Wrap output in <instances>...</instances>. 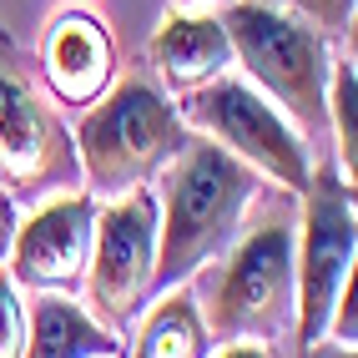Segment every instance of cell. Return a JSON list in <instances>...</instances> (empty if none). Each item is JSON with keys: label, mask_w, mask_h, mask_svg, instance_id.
I'll return each instance as SVG.
<instances>
[{"label": "cell", "mask_w": 358, "mask_h": 358, "mask_svg": "<svg viewBox=\"0 0 358 358\" xmlns=\"http://www.w3.org/2000/svg\"><path fill=\"white\" fill-rule=\"evenodd\" d=\"M166 197L157 207V268H152V298L172 282H187L207 257L227 252L243 212L252 207L262 172L232 157L222 141L192 136L166 162Z\"/></svg>", "instance_id": "obj_1"}, {"label": "cell", "mask_w": 358, "mask_h": 358, "mask_svg": "<svg viewBox=\"0 0 358 358\" xmlns=\"http://www.w3.org/2000/svg\"><path fill=\"white\" fill-rule=\"evenodd\" d=\"M71 136H76V162L91 197H122L131 187H147L192 141L172 96L141 71L116 91H101Z\"/></svg>", "instance_id": "obj_2"}, {"label": "cell", "mask_w": 358, "mask_h": 358, "mask_svg": "<svg viewBox=\"0 0 358 358\" xmlns=\"http://www.w3.org/2000/svg\"><path fill=\"white\" fill-rule=\"evenodd\" d=\"M232 41V61L248 66L257 86L303 131L328 127V36L273 0H232L217 15Z\"/></svg>", "instance_id": "obj_3"}, {"label": "cell", "mask_w": 358, "mask_h": 358, "mask_svg": "<svg viewBox=\"0 0 358 358\" xmlns=\"http://www.w3.org/2000/svg\"><path fill=\"white\" fill-rule=\"evenodd\" d=\"M76 182H81L76 136L45 106L20 45L0 26V192L41 197Z\"/></svg>", "instance_id": "obj_4"}, {"label": "cell", "mask_w": 358, "mask_h": 358, "mask_svg": "<svg viewBox=\"0 0 358 358\" xmlns=\"http://www.w3.org/2000/svg\"><path fill=\"white\" fill-rule=\"evenodd\" d=\"M298 273H293V227L273 222L232 248L217 282L207 338L217 343H282L293 338Z\"/></svg>", "instance_id": "obj_5"}, {"label": "cell", "mask_w": 358, "mask_h": 358, "mask_svg": "<svg viewBox=\"0 0 358 358\" xmlns=\"http://www.w3.org/2000/svg\"><path fill=\"white\" fill-rule=\"evenodd\" d=\"M303 257H293L298 273V308H293V343L318 348L328 338V313L338 303V288L353 278L358 257V217H353V182H343L338 166L308 172L303 187Z\"/></svg>", "instance_id": "obj_6"}, {"label": "cell", "mask_w": 358, "mask_h": 358, "mask_svg": "<svg viewBox=\"0 0 358 358\" xmlns=\"http://www.w3.org/2000/svg\"><path fill=\"white\" fill-rule=\"evenodd\" d=\"M152 268H157V197L147 187L106 197V212H96V227H91L81 282L91 313L122 338L152 298Z\"/></svg>", "instance_id": "obj_7"}, {"label": "cell", "mask_w": 358, "mask_h": 358, "mask_svg": "<svg viewBox=\"0 0 358 358\" xmlns=\"http://www.w3.org/2000/svg\"><path fill=\"white\" fill-rule=\"evenodd\" d=\"M187 116H192L197 131L222 141V147L232 157H243L248 166L268 172L278 187H288V192H303L308 187V172H313V166H308L303 136L282 122L248 81L227 76V71L212 76L207 86L187 91Z\"/></svg>", "instance_id": "obj_8"}, {"label": "cell", "mask_w": 358, "mask_h": 358, "mask_svg": "<svg viewBox=\"0 0 358 358\" xmlns=\"http://www.w3.org/2000/svg\"><path fill=\"white\" fill-rule=\"evenodd\" d=\"M91 227H96V197L91 192H61L36 207L26 227L10 232V278L31 293H76L86 278Z\"/></svg>", "instance_id": "obj_9"}, {"label": "cell", "mask_w": 358, "mask_h": 358, "mask_svg": "<svg viewBox=\"0 0 358 358\" xmlns=\"http://www.w3.org/2000/svg\"><path fill=\"white\" fill-rule=\"evenodd\" d=\"M41 81L51 86V96L61 106H91L101 91L116 81V41L101 26V15H91L81 6H66L45 20V36H41Z\"/></svg>", "instance_id": "obj_10"}, {"label": "cell", "mask_w": 358, "mask_h": 358, "mask_svg": "<svg viewBox=\"0 0 358 358\" xmlns=\"http://www.w3.org/2000/svg\"><path fill=\"white\" fill-rule=\"evenodd\" d=\"M147 51H152L157 76L166 81V91H177V96L207 86L212 76H222L232 66V41L222 31V20L207 15V10H192V6L166 10Z\"/></svg>", "instance_id": "obj_11"}, {"label": "cell", "mask_w": 358, "mask_h": 358, "mask_svg": "<svg viewBox=\"0 0 358 358\" xmlns=\"http://www.w3.org/2000/svg\"><path fill=\"white\" fill-rule=\"evenodd\" d=\"M20 353L31 358H116L127 353V338L111 333L101 318H91L71 293H41L31 303V338Z\"/></svg>", "instance_id": "obj_12"}, {"label": "cell", "mask_w": 358, "mask_h": 358, "mask_svg": "<svg viewBox=\"0 0 358 358\" xmlns=\"http://www.w3.org/2000/svg\"><path fill=\"white\" fill-rule=\"evenodd\" d=\"M207 343L212 338H207V323L197 313V298L182 282H172V288L157 293L152 318L136 328L127 353H136V358H202V353H212Z\"/></svg>", "instance_id": "obj_13"}, {"label": "cell", "mask_w": 358, "mask_h": 358, "mask_svg": "<svg viewBox=\"0 0 358 358\" xmlns=\"http://www.w3.org/2000/svg\"><path fill=\"white\" fill-rule=\"evenodd\" d=\"M328 122L338 131V162L348 166V182L358 172V66L328 61Z\"/></svg>", "instance_id": "obj_14"}, {"label": "cell", "mask_w": 358, "mask_h": 358, "mask_svg": "<svg viewBox=\"0 0 358 358\" xmlns=\"http://www.w3.org/2000/svg\"><path fill=\"white\" fill-rule=\"evenodd\" d=\"M288 6H298V15L313 20L323 36H353V10H358V0H288Z\"/></svg>", "instance_id": "obj_15"}, {"label": "cell", "mask_w": 358, "mask_h": 358, "mask_svg": "<svg viewBox=\"0 0 358 358\" xmlns=\"http://www.w3.org/2000/svg\"><path fill=\"white\" fill-rule=\"evenodd\" d=\"M26 348V313H20L15 298V278L0 273V358H10Z\"/></svg>", "instance_id": "obj_16"}, {"label": "cell", "mask_w": 358, "mask_h": 358, "mask_svg": "<svg viewBox=\"0 0 358 358\" xmlns=\"http://www.w3.org/2000/svg\"><path fill=\"white\" fill-rule=\"evenodd\" d=\"M10 232H15V197L0 192V262H6V252H10Z\"/></svg>", "instance_id": "obj_17"}, {"label": "cell", "mask_w": 358, "mask_h": 358, "mask_svg": "<svg viewBox=\"0 0 358 358\" xmlns=\"http://www.w3.org/2000/svg\"><path fill=\"white\" fill-rule=\"evenodd\" d=\"M177 6H202V0H177Z\"/></svg>", "instance_id": "obj_18"}]
</instances>
